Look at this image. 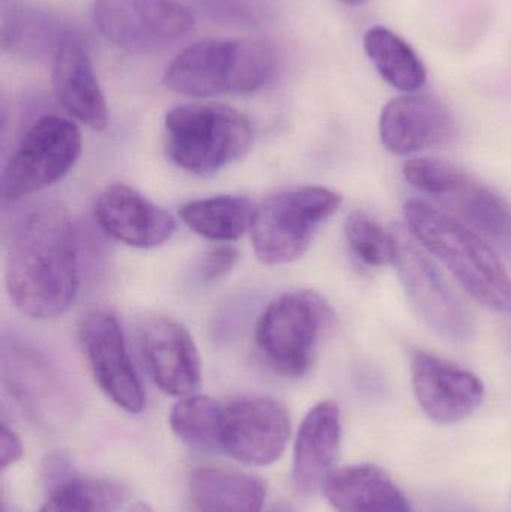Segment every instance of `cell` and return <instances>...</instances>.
Wrapping results in <instances>:
<instances>
[{"instance_id":"cell-12","label":"cell","mask_w":511,"mask_h":512,"mask_svg":"<svg viewBox=\"0 0 511 512\" xmlns=\"http://www.w3.org/2000/svg\"><path fill=\"white\" fill-rule=\"evenodd\" d=\"M290 439V415L279 400L252 396L224 402L221 451L237 462L269 466L278 462Z\"/></svg>"},{"instance_id":"cell-28","label":"cell","mask_w":511,"mask_h":512,"mask_svg":"<svg viewBox=\"0 0 511 512\" xmlns=\"http://www.w3.org/2000/svg\"><path fill=\"white\" fill-rule=\"evenodd\" d=\"M237 259H239V254L231 246H218V248L212 249L201 261L200 270H198L200 279L204 283L221 279L233 270Z\"/></svg>"},{"instance_id":"cell-17","label":"cell","mask_w":511,"mask_h":512,"mask_svg":"<svg viewBox=\"0 0 511 512\" xmlns=\"http://www.w3.org/2000/svg\"><path fill=\"white\" fill-rule=\"evenodd\" d=\"M53 87L57 101L72 117L95 131L107 128V101L86 48L72 32L54 53Z\"/></svg>"},{"instance_id":"cell-18","label":"cell","mask_w":511,"mask_h":512,"mask_svg":"<svg viewBox=\"0 0 511 512\" xmlns=\"http://www.w3.org/2000/svg\"><path fill=\"white\" fill-rule=\"evenodd\" d=\"M341 433V411L336 403H318L303 418L294 445L293 483L297 492L312 495L323 490L335 471Z\"/></svg>"},{"instance_id":"cell-24","label":"cell","mask_w":511,"mask_h":512,"mask_svg":"<svg viewBox=\"0 0 511 512\" xmlns=\"http://www.w3.org/2000/svg\"><path fill=\"white\" fill-rule=\"evenodd\" d=\"M224 402L207 396L183 397L170 412V427L189 447L221 451V420Z\"/></svg>"},{"instance_id":"cell-9","label":"cell","mask_w":511,"mask_h":512,"mask_svg":"<svg viewBox=\"0 0 511 512\" xmlns=\"http://www.w3.org/2000/svg\"><path fill=\"white\" fill-rule=\"evenodd\" d=\"M392 233L396 240L393 265L419 318L449 342H467L474 328L467 307L447 285L407 225H393Z\"/></svg>"},{"instance_id":"cell-16","label":"cell","mask_w":511,"mask_h":512,"mask_svg":"<svg viewBox=\"0 0 511 512\" xmlns=\"http://www.w3.org/2000/svg\"><path fill=\"white\" fill-rule=\"evenodd\" d=\"M93 213L108 236L131 248H158L176 231L170 213L123 183L107 186L96 198Z\"/></svg>"},{"instance_id":"cell-33","label":"cell","mask_w":511,"mask_h":512,"mask_svg":"<svg viewBox=\"0 0 511 512\" xmlns=\"http://www.w3.org/2000/svg\"><path fill=\"white\" fill-rule=\"evenodd\" d=\"M341 2L345 3V5L360 6L363 5V3L366 2V0H341Z\"/></svg>"},{"instance_id":"cell-23","label":"cell","mask_w":511,"mask_h":512,"mask_svg":"<svg viewBox=\"0 0 511 512\" xmlns=\"http://www.w3.org/2000/svg\"><path fill=\"white\" fill-rule=\"evenodd\" d=\"M69 33L53 15L33 6L14 5L3 14V48L20 56L53 57Z\"/></svg>"},{"instance_id":"cell-7","label":"cell","mask_w":511,"mask_h":512,"mask_svg":"<svg viewBox=\"0 0 511 512\" xmlns=\"http://www.w3.org/2000/svg\"><path fill=\"white\" fill-rule=\"evenodd\" d=\"M80 129L65 117L36 120L3 168V200L17 201L62 180L81 155Z\"/></svg>"},{"instance_id":"cell-26","label":"cell","mask_w":511,"mask_h":512,"mask_svg":"<svg viewBox=\"0 0 511 512\" xmlns=\"http://www.w3.org/2000/svg\"><path fill=\"white\" fill-rule=\"evenodd\" d=\"M116 489L92 481L69 480L57 486L39 512H105L116 504Z\"/></svg>"},{"instance_id":"cell-2","label":"cell","mask_w":511,"mask_h":512,"mask_svg":"<svg viewBox=\"0 0 511 512\" xmlns=\"http://www.w3.org/2000/svg\"><path fill=\"white\" fill-rule=\"evenodd\" d=\"M407 228L462 288L494 312L511 313V277L494 249L468 225L422 200L404 206Z\"/></svg>"},{"instance_id":"cell-19","label":"cell","mask_w":511,"mask_h":512,"mask_svg":"<svg viewBox=\"0 0 511 512\" xmlns=\"http://www.w3.org/2000/svg\"><path fill=\"white\" fill-rule=\"evenodd\" d=\"M323 490L338 512H414L402 490L377 466L335 469Z\"/></svg>"},{"instance_id":"cell-31","label":"cell","mask_w":511,"mask_h":512,"mask_svg":"<svg viewBox=\"0 0 511 512\" xmlns=\"http://www.w3.org/2000/svg\"><path fill=\"white\" fill-rule=\"evenodd\" d=\"M128 512H153L152 508L149 505L144 504V502H137V504L132 505L129 508Z\"/></svg>"},{"instance_id":"cell-29","label":"cell","mask_w":511,"mask_h":512,"mask_svg":"<svg viewBox=\"0 0 511 512\" xmlns=\"http://www.w3.org/2000/svg\"><path fill=\"white\" fill-rule=\"evenodd\" d=\"M23 457V445L20 439L15 435L14 430L9 429L6 424H2L0 430V465L2 468L15 465Z\"/></svg>"},{"instance_id":"cell-3","label":"cell","mask_w":511,"mask_h":512,"mask_svg":"<svg viewBox=\"0 0 511 512\" xmlns=\"http://www.w3.org/2000/svg\"><path fill=\"white\" fill-rule=\"evenodd\" d=\"M279 60L270 45L254 39H203L168 66L164 84L180 95L207 98L246 95L272 83Z\"/></svg>"},{"instance_id":"cell-20","label":"cell","mask_w":511,"mask_h":512,"mask_svg":"<svg viewBox=\"0 0 511 512\" xmlns=\"http://www.w3.org/2000/svg\"><path fill=\"white\" fill-rule=\"evenodd\" d=\"M189 489L201 512H263L266 483L254 475L221 468H197Z\"/></svg>"},{"instance_id":"cell-14","label":"cell","mask_w":511,"mask_h":512,"mask_svg":"<svg viewBox=\"0 0 511 512\" xmlns=\"http://www.w3.org/2000/svg\"><path fill=\"white\" fill-rule=\"evenodd\" d=\"M147 370L168 396H192L201 384V360L191 333L167 316L147 319L140 330Z\"/></svg>"},{"instance_id":"cell-8","label":"cell","mask_w":511,"mask_h":512,"mask_svg":"<svg viewBox=\"0 0 511 512\" xmlns=\"http://www.w3.org/2000/svg\"><path fill=\"white\" fill-rule=\"evenodd\" d=\"M404 177L423 194L449 206L468 227L494 240H511L509 203L458 165L435 158H413L405 162Z\"/></svg>"},{"instance_id":"cell-30","label":"cell","mask_w":511,"mask_h":512,"mask_svg":"<svg viewBox=\"0 0 511 512\" xmlns=\"http://www.w3.org/2000/svg\"><path fill=\"white\" fill-rule=\"evenodd\" d=\"M426 512H473L458 504H438L429 508Z\"/></svg>"},{"instance_id":"cell-13","label":"cell","mask_w":511,"mask_h":512,"mask_svg":"<svg viewBox=\"0 0 511 512\" xmlns=\"http://www.w3.org/2000/svg\"><path fill=\"white\" fill-rule=\"evenodd\" d=\"M411 379L417 402L437 424H455L477 411L485 387L474 373L426 351L411 357Z\"/></svg>"},{"instance_id":"cell-1","label":"cell","mask_w":511,"mask_h":512,"mask_svg":"<svg viewBox=\"0 0 511 512\" xmlns=\"http://www.w3.org/2000/svg\"><path fill=\"white\" fill-rule=\"evenodd\" d=\"M6 291L18 312L57 318L74 303L80 286L77 231L65 207L39 203L12 228L6 248Z\"/></svg>"},{"instance_id":"cell-22","label":"cell","mask_w":511,"mask_h":512,"mask_svg":"<svg viewBox=\"0 0 511 512\" xmlns=\"http://www.w3.org/2000/svg\"><path fill=\"white\" fill-rule=\"evenodd\" d=\"M254 213L248 198L233 195L189 201L179 210L180 219L189 230L219 243L236 242L251 230Z\"/></svg>"},{"instance_id":"cell-15","label":"cell","mask_w":511,"mask_h":512,"mask_svg":"<svg viewBox=\"0 0 511 512\" xmlns=\"http://www.w3.org/2000/svg\"><path fill=\"white\" fill-rule=\"evenodd\" d=\"M456 135L453 114L434 96L407 93L387 102L381 111V141L395 155H413L447 146Z\"/></svg>"},{"instance_id":"cell-27","label":"cell","mask_w":511,"mask_h":512,"mask_svg":"<svg viewBox=\"0 0 511 512\" xmlns=\"http://www.w3.org/2000/svg\"><path fill=\"white\" fill-rule=\"evenodd\" d=\"M210 20L228 26L257 27L275 14V0H197Z\"/></svg>"},{"instance_id":"cell-32","label":"cell","mask_w":511,"mask_h":512,"mask_svg":"<svg viewBox=\"0 0 511 512\" xmlns=\"http://www.w3.org/2000/svg\"><path fill=\"white\" fill-rule=\"evenodd\" d=\"M267 512H294V510L290 505L284 504V502H279V504L273 505V507Z\"/></svg>"},{"instance_id":"cell-6","label":"cell","mask_w":511,"mask_h":512,"mask_svg":"<svg viewBox=\"0 0 511 512\" xmlns=\"http://www.w3.org/2000/svg\"><path fill=\"white\" fill-rule=\"evenodd\" d=\"M333 319L332 307L317 292H287L261 313L255 327V345L273 372L302 378Z\"/></svg>"},{"instance_id":"cell-25","label":"cell","mask_w":511,"mask_h":512,"mask_svg":"<svg viewBox=\"0 0 511 512\" xmlns=\"http://www.w3.org/2000/svg\"><path fill=\"white\" fill-rule=\"evenodd\" d=\"M344 231L351 251L365 264L386 267L395 261L396 240L392 230H384L366 213H351L345 221Z\"/></svg>"},{"instance_id":"cell-11","label":"cell","mask_w":511,"mask_h":512,"mask_svg":"<svg viewBox=\"0 0 511 512\" xmlns=\"http://www.w3.org/2000/svg\"><path fill=\"white\" fill-rule=\"evenodd\" d=\"M78 340L102 393L123 411L140 414L146 393L116 315L104 309L86 313L78 327Z\"/></svg>"},{"instance_id":"cell-4","label":"cell","mask_w":511,"mask_h":512,"mask_svg":"<svg viewBox=\"0 0 511 512\" xmlns=\"http://www.w3.org/2000/svg\"><path fill=\"white\" fill-rule=\"evenodd\" d=\"M165 149L188 173L210 176L242 159L254 140L251 122L227 105L194 104L165 116Z\"/></svg>"},{"instance_id":"cell-21","label":"cell","mask_w":511,"mask_h":512,"mask_svg":"<svg viewBox=\"0 0 511 512\" xmlns=\"http://www.w3.org/2000/svg\"><path fill=\"white\" fill-rule=\"evenodd\" d=\"M363 47L378 74L399 92L416 93L425 86V63L398 33L383 26L371 27L365 33Z\"/></svg>"},{"instance_id":"cell-5","label":"cell","mask_w":511,"mask_h":512,"mask_svg":"<svg viewBox=\"0 0 511 512\" xmlns=\"http://www.w3.org/2000/svg\"><path fill=\"white\" fill-rule=\"evenodd\" d=\"M341 204V195L323 186H299L264 201L249 230L258 261L275 267L302 258Z\"/></svg>"},{"instance_id":"cell-10","label":"cell","mask_w":511,"mask_h":512,"mask_svg":"<svg viewBox=\"0 0 511 512\" xmlns=\"http://www.w3.org/2000/svg\"><path fill=\"white\" fill-rule=\"evenodd\" d=\"M92 15L111 44L138 53L164 50L194 27V15L176 0H95Z\"/></svg>"}]
</instances>
